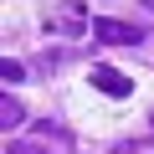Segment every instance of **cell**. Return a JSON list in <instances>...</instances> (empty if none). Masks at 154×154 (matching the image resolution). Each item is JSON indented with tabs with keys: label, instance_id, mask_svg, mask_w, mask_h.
I'll return each instance as SVG.
<instances>
[{
	"label": "cell",
	"instance_id": "6da1fadb",
	"mask_svg": "<svg viewBox=\"0 0 154 154\" xmlns=\"http://www.w3.org/2000/svg\"><path fill=\"white\" fill-rule=\"evenodd\" d=\"M88 36H93V41H108V46H139V41H144L139 26L113 21V16H93V31H88Z\"/></svg>",
	"mask_w": 154,
	"mask_h": 154
},
{
	"label": "cell",
	"instance_id": "7a4b0ae2",
	"mask_svg": "<svg viewBox=\"0 0 154 154\" xmlns=\"http://www.w3.org/2000/svg\"><path fill=\"white\" fill-rule=\"evenodd\" d=\"M46 31H57V36H82V31H93V26H88V16H82L77 0H67L57 16H46Z\"/></svg>",
	"mask_w": 154,
	"mask_h": 154
},
{
	"label": "cell",
	"instance_id": "3957f363",
	"mask_svg": "<svg viewBox=\"0 0 154 154\" xmlns=\"http://www.w3.org/2000/svg\"><path fill=\"white\" fill-rule=\"evenodd\" d=\"M93 88L108 93V98H128L134 93V82H128L123 72H113V67H93Z\"/></svg>",
	"mask_w": 154,
	"mask_h": 154
},
{
	"label": "cell",
	"instance_id": "277c9868",
	"mask_svg": "<svg viewBox=\"0 0 154 154\" xmlns=\"http://www.w3.org/2000/svg\"><path fill=\"white\" fill-rule=\"evenodd\" d=\"M0 123H5V134H11V128H21V123H26V108H21V103H16V98H11V93H5V103H0Z\"/></svg>",
	"mask_w": 154,
	"mask_h": 154
},
{
	"label": "cell",
	"instance_id": "5b68a950",
	"mask_svg": "<svg viewBox=\"0 0 154 154\" xmlns=\"http://www.w3.org/2000/svg\"><path fill=\"white\" fill-rule=\"evenodd\" d=\"M0 77H5V88H11V82H21V77H26V67H21V62H11V57H5V62H0Z\"/></svg>",
	"mask_w": 154,
	"mask_h": 154
}]
</instances>
